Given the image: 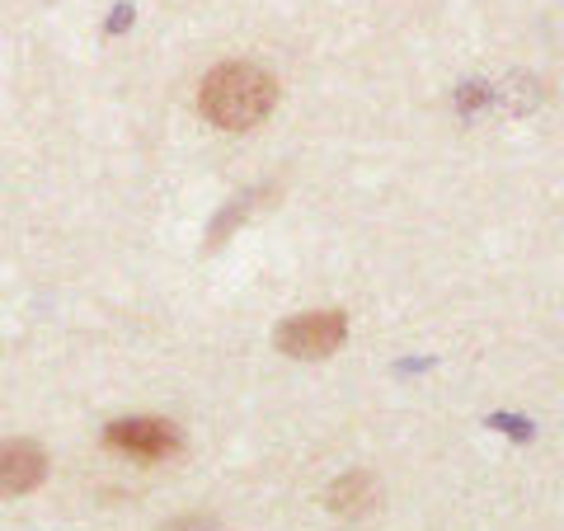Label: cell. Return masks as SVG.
<instances>
[{
	"mask_svg": "<svg viewBox=\"0 0 564 531\" xmlns=\"http://www.w3.org/2000/svg\"><path fill=\"white\" fill-rule=\"evenodd\" d=\"M203 113L217 122V128H231V132H245L263 122L273 113L278 104V85L263 66H250V62H231V66H217L212 76L203 80Z\"/></svg>",
	"mask_w": 564,
	"mask_h": 531,
	"instance_id": "obj_1",
	"label": "cell"
},
{
	"mask_svg": "<svg viewBox=\"0 0 564 531\" xmlns=\"http://www.w3.org/2000/svg\"><path fill=\"white\" fill-rule=\"evenodd\" d=\"M344 334H348V321L339 311H311V315H296V321L278 325L273 339L288 358L315 362V358H329V353L344 344Z\"/></svg>",
	"mask_w": 564,
	"mask_h": 531,
	"instance_id": "obj_2",
	"label": "cell"
},
{
	"mask_svg": "<svg viewBox=\"0 0 564 531\" xmlns=\"http://www.w3.org/2000/svg\"><path fill=\"white\" fill-rule=\"evenodd\" d=\"M104 442L122 456H137V462H165L180 452V433L161 419H118L104 429Z\"/></svg>",
	"mask_w": 564,
	"mask_h": 531,
	"instance_id": "obj_3",
	"label": "cell"
},
{
	"mask_svg": "<svg viewBox=\"0 0 564 531\" xmlns=\"http://www.w3.org/2000/svg\"><path fill=\"white\" fill-rule=\"evenodd\" d=\"M47 475V456L39 442H0V499L39 489Z\"/></svg>",
	"mask_w": 564,
	"mask_h": 531,
	"instance_id": "obj_4",
	"label": "cell"
},
{
	"mask_svg": "<svg viewBox=\"0 0 564 531\" xmlns=\"http://www.w3.org/2000/svg\"><path fill=\"white\" fill-rule=\"evenodd\" d=\"M325 503H329L334 518H344V522L367 518V512L377 508V485H372V475H344V480H334V489L325 494Z\"/></svg>",
	"mask_w": 564,
	"mask_h": 531,
	"instance_id": "obj_5",
	"label": "cell"
},
{
	"mask_svg": "<svg viewBox=\"0 0 564 531\" xmlns=\"http://www.w3.org/2000/svg\"><path fill=\"white\" fill-rule=\"evenodd\" d=\"M165 531H217V522H207V518H180V522H170Z\"/></svg>",
	"mask_w": 564,
	"mask_h": 531,
	"instance_id": "obj_6",
	"label": "cell"
}]
</instances>
